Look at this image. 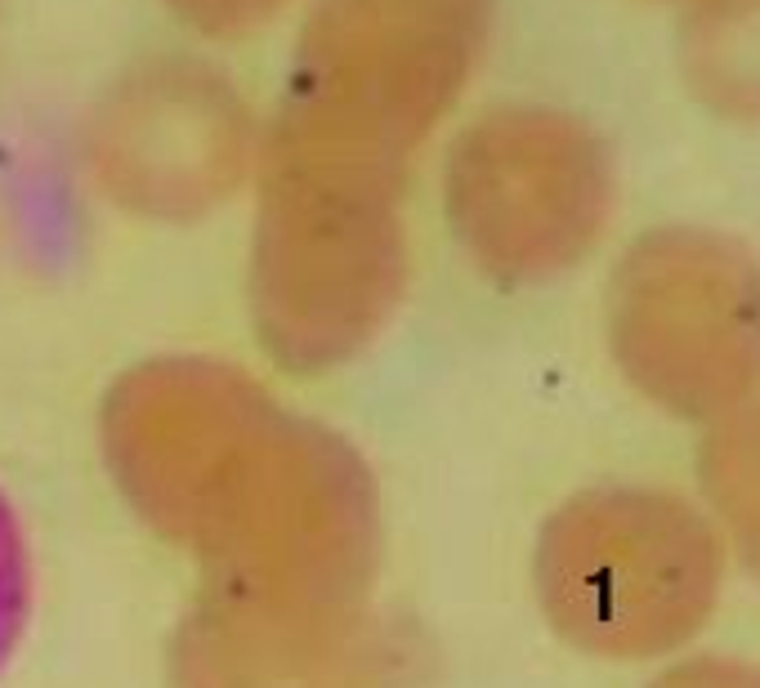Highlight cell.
I'll use <instances>...</instances> for the list:
<instances>
[{
	"instance_id": "1",
	"label": "cell",
	"mask_w": 760,
	"mask_h": 688,
	"mask_svg": "<svg viewBox=\"0 0 760 688\" xmlns=\"http://www.w3.org/2000/svg\"><path fill=\"white\" fill-rule=\"evenodd\" d=\"M725 537L689 501L653 487L572 496L537 541L550 626L600 657L681 648L716 609Z\"/></svg>"
},
{
	"instance_id": "2",
	"label": "cell",
	"mask_w": 760,
	"mask_h": 688,
	"mask_svg": "<svg viewBox=\"0 0 760 688\" xmlns=\"http://www.w3.org/2000/svg\"><path fill=\"white\" fill-rule=\"evenodd\" d=\"M703 487L716 528H725L720 537L760 581V407L711 424L703 443Z\"/></svg>"
},
{
	"instance_id": "3",
	"label": "cell",
	"mask_w": 760,
	"mask_h": 688,
	"mask_svg": "<svg viewBox=\"0 0 760 688\" xmlns=\"http://www.w3.org/2000/svg\"><path fill=\"white\" fill-rule=\"evenodd\" d=\"M32 604V563H28V537L14 505L0 492V670L14 657Z\"/></svg>"
},
{
	"instance_id": "4",
	"label": "cell",
	"mask_w": 760,
	"mask_h": 688,
	"mask_svg": "<svg viewBox=\"0 0 760 688\" xmlns=\"http://www.w3.org/2000/svg\"><path fill=\"white\" fill-rule=\"evenodd\" d=\"M653 688H760V670L742 662H720V657H698L666 670Z\"/></svg>"
}]
</instances>
